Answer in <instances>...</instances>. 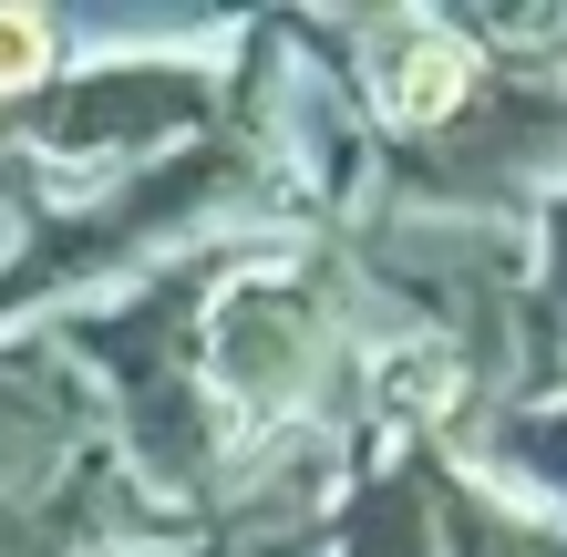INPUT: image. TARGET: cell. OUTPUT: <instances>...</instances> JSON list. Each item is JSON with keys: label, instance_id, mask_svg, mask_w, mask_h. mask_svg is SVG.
Listing matches in <instances>:
<instances>
[{"label": "cell", "instance_id": "1", "mask_svg": "<svg viewBox=\"0 0 567 557\" xmlns=\"http://www.w3.org/2000/svg\"><path fill=\"white\" fill-rule=\"evenodd\" d=\"M464 83H475V52H464V42H444V31H423V42H413V62L392 73V93H382V104H392V124H444V114L464 104Z\"/></svg>", "mask_w": 567, "mask_h": 557}, {"label": "cell", "instance_id": "2", "mask_svg": "<svg viewBox=\"0 0 567 557\" xmlns=\"http://www.w3.org/2000/svg\"><path fill=\"white\" fill-rule=\"evenodd\" d=\"M52 21L42 11H11V0H0V104H11V93H31V83H52Z\"/></svg>", "mask_w": 567, "mask_h": 557}]
</instances>
